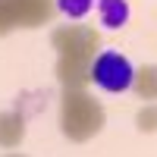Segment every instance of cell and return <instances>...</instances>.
<instances>
[{
	"label": "cell",
	"mask_w": 157,
	"mask_h": 157,
	"mask_svg": "<svg viewBox=\"0 0 157 157\" xmlns=\"http://www.w3.org/2000/svg\"><path fill=\"white\" fill-rule=\"evenodd\" d=\"M91 82L104 91H110V94H123V91L132 88L135 69L129 63V57L120 54V50H101L91 63Z\"/></svg>",
	"instance_id": "obj_1"
},
{
	"label": "cell",
	"mask_w": 157,
	"mask_h": 157,
	"mask_svg": "<svg viewBox=\"0 0 157 157\" xmlns=\"http://www.w3.org/2000/svg\"><path fill=\"white\" fill-rule=\"evenodd\" d=\"M98 16L104 29H123L129 22V3L126 0H94Z\"/></svg>",
	"instance_id": "obj_2"
},
{
	"label": "cell",
	"mask_w": 157,
	"mask_h": 157,
	"mask_svg": "<svg viewBox=\"0 0 157 157\" xmlns=\"http://www.w3.org/2000/svg\"><path fill=\"white\" fill-rule=\"evenodd\" d=\"M57 6L63 16H69V19H82L91 13V6H94V0H57Z\"/></svg>",
	"instance_id": "obj_3"
}]
</instances>
